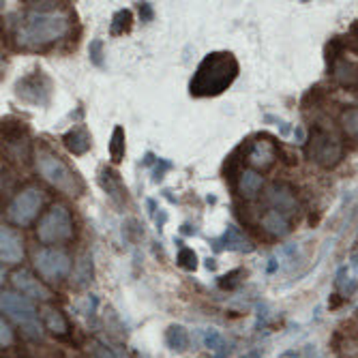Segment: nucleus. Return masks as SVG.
<instances>
[{"instance_id":"nucleus-9","label":"nucleus","mask_w":358,"mask_h":358,"mask_svg":"<svg viewBox=\"0 0 358 358\" xmlns=\"http://www.w3.org/2000/svg\"><path fill=\"white\" fill-rule=\"evenodd\" d=\"M52 90H54V84L43 71H35L30 76H24L15 84L17 99H22L24 103H30V106H39V108L50 106Z\"/></svg>"},{"instance_id":"nucleus-29","label":"nucleus","mask_w":358,"mask_h":358,"mask_svg":"<svg viewBox=\"0 0 358 358\" xmlns=\"http://www.w3.org/2000/svg\"><path fill=\"white\" fill-rule=\"evenodd\" d=\"M176 262L185 271H195L198 268V253H195L191 247H180L178 255H176Z\"/></svg>"},{"instance_id":"nucleus-4","label":"nucleus","mask_w":358,"mask_h":358,"mask_svg":"<svg viewBox=\"0 0 358 358\" xmlns=\"http://www.w3.org/2000/svg\"><path fill=\"white\" fill-rule=\"evenodd\" d=\"M0 309H3V313L9 320H13L17 324L28 339L43 337L41 322H39L35 305H32L26 296H22L20 292H3V294H0Z\"/></svg>"},{"instance_id":"nucleus-20","label":"nucleus","mask_w":358,"mask_h":358,"mask_svg":"<svg viewBox=\"0 0 358 358\" xmlns=\"http://www.w3.org/2000/svg\"><path fill=\"white\" fill-rule=\"evenodd\" d=\"M259 225H262V230L268 232L271 236H277V238H283L292 232V223H289V217L268 208L262 217H259Z\"/></svg>"},{"instance_id":"nucleus-35","label":"nucleus","mask_w":358,"mask_h":358,"mask_svg":"<svg viewBox=\"0 0 358 358\" xmlns=\"http://www.w3.org/2000/svg\"><path fill=\"white\" fill-rule=\"evenodd\" d=\"M32 11H58V5L62 3H54V0H50V3H26Z\"/></svg>"},{"instance_id":"nucleus-31","label":"nucleus","mask_w":358,"mask_h":358,"mask_svg":"<svg viewBox=\"0 0 358 358\" xmlns=\"http://www.w3.org/2000/svg\"><path fill=\"white\" fill-rule=\"evenodd\" d=\"M88 58L94 67H103V41L101 39H92L88 45Z\"/></svg>"},{"instance_id":"nucleus-14","label":"nucleus","mask_w":358,"mask_h":358,"mask_svg":"<svg viewBox=\"0 0 358 358\" xmlns=\"http://www.w3.org/2000/svg\"><path fill=\"white\" fill-rule=\"evenodd\" d=\"M24 259V241L9 225L0 227V262L20 264Z\"/></svg>"},{"instance_id":"nucleus-27","label":"nucleus","mask_w":358,"mask_h":358,"mask_svg":"<svg viewBox=\"0 0 358 358\" xmlns=\"http://www.w3.org/2000/svg\"><path fill=\"white\" fill-rule=\"evenodd\" d=\"M341 129L348 134V138L358 142V108H348L341 112Z\"/></svg>"},{"instance_id":"nucleus-11","label":"nucleus","mask_w":358,"mask_h":358,"mask_svg":"<svg viewBox=\"0 0 358 358\" xmlns=\"http://www.w3.org/2000/svg\"><path fill=\"white\" fill-rule=\"evenodd\" d=\"M277 155H279V148H277L275 140H271L266 136H257L247 146V161H249L251 170H257V172H264V170L273 168L277 161Z\"/></svg>"},{"instance_id":"nucleus-33","label":"nucleus","mask_w":358,"mask_h":358,"mask_svg":"<svg viewBox=\"0 0 358 358\" xmlns=\"http://www.w3.org/2000/svg\"><path fill=\"white\" fill-rule=\"evenodd\" d=\"M13 343V331H11V327L5 322V317L0 320V345L3 348H9Z\"/></svg>"},{"instance_id":"nucleus-18","label":"nucleus","mask_w":358,"mask_h":358,"mask_svg":"<svg viewBox=\"0 0 358 358\" xmlns=\"http://www.w3.org/2000/svg\"><path fill=\"white\" fill-rule=\"evenodd\" d=\"M3 144L9 150H20L22 146L28 148V129L22 120L3 118Z\"/></svg>"},{"instance_id":"nucleus-28","label":"nucleus","mask_w":358,"mask_h":358,"mask_svg":"<svg viewBox=\"0 0 358 358\" xmlns=\"http://www.w3.org/2000/svg\"><path fill=\"white\" fill-rule=\"evenodd\" d=\"M86 358H129L124 354V350H116V348H110L101 341H94L90 348H88V356Z\"/></svg>"},{"instance_id":"nucleus-2","label":"nucleus","mask_w":358,"mask_h":358,"mask_svg":"<svg viewBox=\"0 0 358 358\" xmlns=\"http://www.w3.org/2000/svg\"><path fill=\"white\" fill-rule=\"evenodd\" d=\"M71 20L62 11H30L15 26V45L22 50H43L67 37Z\"/></svg>"},{"instance_id":"nucleus-19","label":"nucleus","mask_w":358,"mask_h":358,"mask_svg":"<svg viewBox=\"0 0 358 358\" xmlns=\"http://www.w3.org/2000/svg\"><path fill=\"white\" fill-rule=\"evenodd\" d=\"M234 187H236V193L241 195L243 200L251 202V200H255V198H257L259 193H262L264 176L259 174L257 170H251V168H249V170H243Z\"/></svg>"},{"instance_id":"nucleus-8","label":"nucleus","mask_w":358,"mask_h":358,"mask_svg":"<svg viewBox=\"0 0 358 358\" xmlns=\"http://www.w3.org/2000/svg\"><path fill=\"white\" fill-rule=\"evenodd\" d=\"M35 268L39 271L41 279H45L50 283H58L60 279L71 275L73 262L67 251L45 247L35 253Z\"/></svg>"},{"instance_id":"nucleus-22","label":"nucleus","mask_w":358,"mask_h":358,"mask_svg":"<svg viewBox=\"0 0 358 358\" xmlns=\"http://www.w3.org/2000/svg\"><path fill=\"white\" fill-rule=\"evenodd\" d=\"M333 80L345 88L358 86V64L345 58H337L333 62Z\"/></svg>"},{"instance_id":"nucleus-24","label":"nucleus","mask_w":358,"mask_h":358,"mask_svg":"<svg viewBox=\"0 0 358 358\" xmlns=\"http://www.w3.org/2000/svg\"><path fill=\"white\" fill-rule=\"evenodd\" d=\"M134 28V13L131 9H120L114 13L112 24H110V35L112 37H122L127 32H131Z\"/></svg>"},{"instance_id":"nucleus-10","label":"nucleus","mask_w":358,"mask_h":358,"mask_svg":"<svg viewBox=\"0 0 358 358\" xmlns=\"http://www.w3.org/2000/svg\"><path fill=\"white\" fill-rule=\"evenodd\" d=\"M266 204L285 215V217H292V215H296L301 204H299V198H296V191L294 187H292L289 182H283V180H275L268 185L266 189Z\"/></svg>"},{"instance_id":"nucleus-32","label":"nucleus","mask_w":358,"mask_h":358,"mask_svg":"<svg viewBox=\"0 0 358 358\" xmlns=\"http://www.w3.org/2000/svg\"><path fill=\"white\" fill-rule=\"evenodd\" d=\"M204 343H206V348H210V350H215V352H221L223 350V337H221V333L219 331H215V329H210V331H206L204 333Z\"/></svg>"},{"instance_id":"nucleus-7","label":"nucleus","mask_w":358,"mask_h":358,"mask_svg":"<svg viewBox=\"0 0 358 358\" xmlns=\"http://www.w3.org/2000/svg\"><path fill=\"white\" fill-rule=\"evenodd\" d=\"M41 206H43V191L35 185H28L22 191H17L15 198L9 202L7 221L13 225L26 227L37 219Z\"/></svg>"},{"instance_id":"nucleus-15","label":"nucleus","mask_w":358,"mask_h":358,"mask_svg":"<svg viewBox=\"0 0 358 358\" xmlns=\"http://www.w3.org/2000/svg\"><path fill=\"white\" fill-rule=\"evenodd\" d=\"M213 249H215V251H238V253H251L255 247H253V243L243 234L241 227H236V225H227V227H225V232L213 241Z\"/></svg>"},{"instance_id":"nucleus-12","label":"nucleus","mask_w":358,"mask_h":358,"mask_svg":"<svg viewBox=\"0 0 358 358\" xmlns=\"http://www.w3.org/2000/svg\"><path fill=\"white\" fill-rule=\"evenodd\" d=\"M331 348L337 358H358V311L345 327L335 331Z\"/></svg>"},{"instance_id":"nucleus-3","label":"nucleus","mask_w":358,"mask_h":358,"mask_svg":"<svg viewBox=\"0 0 358 358\" xmlns=\"http://www.w3.org/2000/svg\"><path fill=\"white\" fill-rule=\"evenodd\" d=\"M32 159H35L39 176L60 193L69 195V198H78V195L84 193V180L80 178V174L71 166H67V161L56 155L50 146L39 144Z\"/></svg>"},{"instance_id":"nucleus-36","label":"nucleus","mask_w":358,"mask_h":358,"mask_svg":"<svg viewBox=\"0 0 358 358\" xmlns=\"http://www.w3.org/2000/svg\"><path fill=\"white\" fill-rule=\"evenodd\" d=\"M140 17H142V22H152L155 11H152V5L150 3H142L140 5Z\"/></svg>"},{"instance_id":"nucleus-6","label":"nucleus","mask_w":358,"mask_h":358,"mask_svg":"<svg viewBox=\"0 0 358 358\" xmlns=\"http://www.w3.org/2000/svg\"><path fill=\"white\" fill-rule=\"evenodd\" d=\"M37 238L43 245H56L73 238V217L64 204H52L50 210L39 219Z\"/></svg>"},{"instance_id":"nucleus-13","label":"nucleus","mask_w":358,"mask_h":358,"mask_svg":"<svg viewBox=\"0 0 358 358\" xmlns=\"http://www.w3.org/2000/svg\"><path fill=\"white\" fill-rule=\"evenodd\" d=\"M11 283H13V287L20 292V294L26 296V299H35V301H43V303H48L52 299V292L30 271H24V268L15 271L11 275Z\"/></svg>"},{"instance_id":"nucleus-16","label":"nucleus","mask_w":358,"mask_h":358,"mask_svg":"<svg viewBox=\"0 0 358 358\" xmlns=\"http://www.w3.org/2000/svg\"><path fill=\"white\" fill-rule=\"evenodd\" d=\"M62 144H64V148H67L71 155H76V157H82V155H86L88 150H90V146H92V136H90V131H88V127L86 124H76V127H71L67 134L62 136Z\"/></svg>"},{"instance_id":"nucleus-37","label":"nucleus","mask_w":358,"mask_h":358,"mask_svg":"<svg viewBox=\"0 0 358 358\" xmlns=\"http://www.w3.org/2000/svg\"><path fill=\"white\" fill-rule=\"evenodd\" d=\"M279 358H303V356H301L299 352H294V350H287V352H283Z\"/></svg>"},{"instance_id":"nucleus-23","label":"nucleus","mask_w":358,"mask_h":358,"mask_svg":"<svg viewBox=\"0 0 358 358\" xmlns=\"http://www.w3.org/2000/svg\"><path fill=\"white\" fill-rule=\"evenodd\" d=\"M92 281V257L88 253H84L76 266H73V273H71V283L76 287H86L88 283Z\"/></svg>"},{"instance_id":"nucleus-21","label":"nucleus","mask_w":358,"mask_h":358,"mask_svg":"<svg viewBox=\"0 0 358 358\" xmlns=\"http://www.w3.org/2000/svg\"><path fill=\"white\" fill-rule=\"evenodd\" d=\"M41 317H43V324H45V329L56 335V337H67L71 333V327H69V320L64 317V313L52 305H45L41 309Z\"/></svg>"},{"instance_id":"nucleus-17","label":"nucleus","mask_w":358,"mask_h":358,"mask_svg":"<svg viewBox=\"0 0 358 358\" xmlns=\"http://www.w3.org/2000/svg\"><path fill=\"white\" fill-rule=\"evenodd\" d=\"M99 185L101 189L108 193V198L116 204V206H124L127 202V189L120 180V174L112 168H101L99 172Z\"/></svg>"},{"instance_id":"nucleus-25","label":"nucleus","mask_w":358,"mask_h":358,"mask_svg":"<svg viewBox=\"0 0 358 358\" xmlns=\"http://www.w3.org/2000/svg\"><path fill=\"white\" fill-rule=\"evenodd\" d=\"M166 343L174 352H185L189 348V333L182 324H172V327L166 331Z\"/></svg>"},{"instance_id":"nucleus-5","label":"nucleus","mask_w":358,"mask_h":358,"mask_svg":"<svg viewBox=\"0 0 358 358\" xmlns=\"http://www.w3.org/2000/svg\"><path fill=\"white\" fill-rule=\"evenodd\" d=\"M305 155L315 166L331 170L343 159V144L322 127H311L305 140Z\"/></svg>"},{"instance_id":"nucleus-1","label":"nucleus","mask_w":358,"mask_h":358,"mask_svg":"<svg viewBox=\"0 0 358 358\" xmlns=\"http://www.w3.org/2000/svg\"><path fill=\"white\" fill-rule=\"evenodd\" d=\"M241 64L236 56L227 50L210 52L202 58V62L195 69L189 82V94L195 99H208V96H219L234 84L238 78Z\"/></svg>"},{"instance_id":"nucleus-34","label":"nucleus","mask_w":358,"mask_h":358,"mask_svg":"<svg viewBox=\"0 0 358 358\" xmlns=\"http://www.w3.org/2000/svg\"><path fill=\"white\" fill-rule=\"evenodd\" d=\"M168 170H172V164L170 161H164V159H157V166H155V182H159L161 178H164V174L168 172Z\"/></svg>"},{"instance_id":"nucleus-30","label":"nucleus","mask_w":358,"mask_h":358,"mask_svg":"<svg viewBox=\"0 0 358 358\" xmlns=\"http://www.w3.org/2000/svg\"><path fill=\"white\" fill-rule=\"evenodd\" d=\"M245 275H247L245 268H234L230 273H225L223 277H219V287L221 289H236L243 283Z\"/></svg>"},{"instance_id":"nucleus-26","label":"nucleus","mask_w":358,"mask_h":358,"mask_svg":"<svg viewBox=\"0 0 358 358\" xmlns=\"http://www.w3.org/2000/svg\"><path fill=\"white\" fill-rule=\"evenodd\" d=\"M124 152H127V136H124V129L120 124H116L114 131H112V138H110L112 164H120V161L124 159Z\"/></svg>"}]
</instances>
